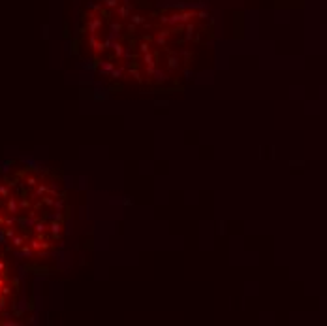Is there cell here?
I'll list each match as a JSON object with an SVG mask.
<instances>
[{"instance_id":"6da1fadb","label":"cell","mask_w":327,"mask_h":326,"mask_svg":"<svg viewBox=\"0 0 327 326\" xmlns=\"http://www.w3.org/2000/svg\"><path fill=\"white\" fill-rule=\"evenodd\" d=\"M145 62L148 64V68H152V66H154V60H152V57H151V55H145Z\"/></svg>"},{"instance_id":"7a4b0ae2","label":"cell","mask_w":327,"mask_h":326,"mask_svg":"<svg viewBox=\"0 0 327 326\" xmlns=\"http://www.w3.org/2000/svg\"><path fill=\"white\" fill-rule=\"evenodd\" d=\"M58 232H60V224H56V223H55V224H53V234L56 236Z\"/></svg>"},{"instance_id":"3957f363","label":"cell","mask_w":327,"mask_h":326,"mask_svg":"<svg viewBox=\"0 0 327 326\" xmlns=\"http://www.w3.org/2000/svg\"><path fill=\"white\" fill-rule=\"evenodd\" d=\"M10 211H11V213H13V211H17V205H15V202H13V200L10 202Z\"/></svg>"},{"instance_id":"277c9868","label":"cell","mask_w":327,"mask_h":326,"mask_svg":"<svg viewBox=\"0 0 327 326\" xmlns=\"http://www.w3.org/2000/svg\"><path fill=\"white\" fill-rule=\"evenodd\" d=\"M132 75H134V77H136V79H141V77H139V72H137V70H132Z\"/></svg>"},{"instance_id":"5b68a950","label":"cell","mask_w":327,"mask_h":326,"mask_svg":"<svg viewBox=\"0 0 327 326\" xmlns=\"http://www.w3.org/2000/svg\"><path fill=\"white\" fill-rule=\"evenodd\" d=\"M21 241H23L21 238H15V239H13V243H15V245H21Z\"/></svg>"},{"instance_id":"8992f818","label":"cell","mask_w":327,"mask_h":326,"mask_svg":"<svg viewBox=\"0 0 327 326\" xmlns=\"http://www.w3.org/2000/svg\"><path fill=\"white\" fill-rule=\"evenodd\" d=\"M8 190H6V187H0V194H6Z\"/></svg>"}]
</instances>
